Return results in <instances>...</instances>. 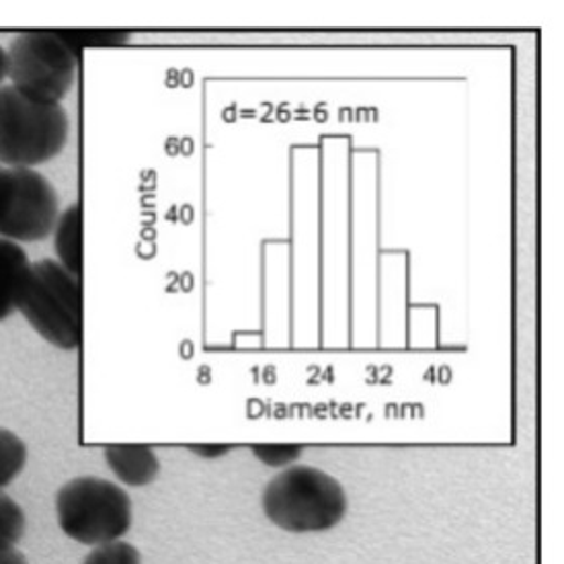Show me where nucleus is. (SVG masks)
Returning a JSON list of instances; mask_svg holds the SVG:
<instances>
[{
  "label": "nucleus",
  "mask_w": 564,
  "mask_h": 564,
  "mask_svg": "<svg viewBox=\"0 0 564 564\" xmlns=\"http://www.w3.org/2000/svg\"><path fill=\"white\" fill-rule=\"evenodd\" d=\"M261 506L268 520L285 532L314 534L339 525L349 501L335 476L314 466H288L269 480Z\"/></svg>",
  "instance_id": "1"
},
{
  "label": "nucleus",
  "mask_w": 564,
  "mask_h": 564,
  "mask_svg": "<svg viewBox=\"0 0 564 564\" xmlns=\"http://www.w3.org/2000/svg\"><path fill=\"white\" fill-rule=\"evenodd\" d=\"M70 119L59 104L35 101L21 90L0 87V164L33 169L66 147Z\"/></svg>",
  "instance_id": "2"
},
{
  "label": "nucleus",
  "mask_w": 564,
  "mask_h": 564,
  "mask_svg": "<svg viewBox=\"0 0 564 564\" xmlns=\"http://www.w3.org/2000/svg\"><path fill=\"white\" fill-rule=\"evenodd\" d=\"M59 530L85 546L121 540L130 532L132 499L116 482L99 476H76L56 492Z\"/></svg>",
  "instance_id": "3"
},
{
  "label": "nucleus",
  "mask_w": 564,
  "mask_h": 564,
  "mask_svg": "<svg viewBox=\"0 0 564 564\" xmlns=\"http://www.w3.org/2000/svg\"><path fill=\"white\" fill-rule=\"evenodd\" d=\"M17 311L35 333L62 351H75L83 343V288L58 261L31 263Z\"/></svg>",
  "instance_id": "4"
},
{
  "label": "nucleus",
  "mask_w": 564,
  "mask_h": 564,
  "mask_svg": "<svg viewBox=\"0 0 564 564\" xmlns=\"http://www.w3.org/2000/svg\"><path fill=\"white\" fill-rule=\"evenodd\" d=\"M17 90L42 104H59L75 85L78 52L58 31H23L7 50Z\"/></svg>",
  "instance_id": "5"
},
{
  "label": "nucleus",
  "mask_w": 564,
  "mask_h": 564,
  "mask_svg": "<svg viewBox=\"0 0 564 564\" xmlns=\"http://www.w3.org/2000/svg\"><path fill=\"white\" fill-rule=\"evenodd\" d=\"M9 189L0 212V238L37 242L50 237L59 218L54 185L35 169H9Z\"/></svg>",
  "instance_id": "6"
},
{
  "label": "nucleus",
  "mask_w": 564,
  "mask_h": 564,
  "mask_svg": "<svg viewBox=\"0 0 564 564\" xmlns=\"http://www.w3.org/2000/svg\"><path fill=\"white\" fill-rule=\"evenodd\" d=\"M105 462L111 473L128 487H147L161 473V462L154 449L144 444H111L105 446Z\"/></svg>",
  "instance_id": "7"
},
{
  "label": "nucleus",
  "mask_w": 564,
  "mask_h": 564,
  "mask_svg": "<svg viewBox=\"0 0 564 564\" xmlns=\"http://www.w3.org/2000/svg\"><path fill=\"white\" fill-rule=\"evenodd\" d=\"M30 271V257L23 247L13 240L0 238V321L9 318L17 311Z\"/></svg>",
  "instance_id": "8"
},
{
  "label": "nucleus",
  "mask_w": 564,
  "mask_h": 564,
  "mask_svg": "<svg viewBox=\"0 0 564 564\" xmlns=\"http://www.w3.org/2000/svg\"><path fill=\"white\" fill-rule=\"evenodd\" d=\"M54 247L58 263L76 280L83 273V208L75 202L59 214L54 228Z\"/></svg>",
  "instance_id": "9"
},
{
  "label": "nucleus",
  "mask_w": 564,
  "mask_h": 564,
  "mask_svg": "<svg viewBox=\"0 0 564 564\" xmlns=\"http://www.w3.org/2000/svg\"><path fill=\"white\" fill-rule=\"evenodd\" d=\"M28 462L25 442L11 430L0 427V490L9 487L23 473Z\"/></svg>",
  "instance_id": "10"
},
{
  "label": "nucleus",
  "mask_w": 564,
  "mask_h": 564,
  "mask_svg": "<svg viewBox=\"0 0 564 564\" xmlns=\"http://www.w3.org/2000/svg\"><path fill=\"white\" fill-rule=\"evenodd\" d=\"M28 528L23 507L0 490V552L17 549Z\"/></svg>",
  "instance_id": "11"
},
{
  "label": "nucleus",
  "mask_w": 564,
  "mask_h": 564,
  "mask_svg": "<svg viewBox=\"0 0 564 564\" xmlns=\"http://www.w3.org/2000/svg\"><path fill=\"white\" fill-rule=\"evenodd\" d=\"M83 564H142V554L134 544L126 540H113L93 546L83 558Z\"/></svg>",
  "instance_id": "12"
},
{
  "label": "nucleus",
  "mask_w": 564,
  "mask_h": 564,
  "mask_svg": "<svg viewBox=\"0 0 564 564\" xmlns=\"http://www.w3.org/2000/svg\"><path fill=\"white\" fill-rule=\"evenodd\" d=\"M58 35L78 54L87 45L99 47V45H118L128 42V33H123V31H58Z\"/></svg>",
  "instance_id": "13"
},
{
  "label": "nucleus",
  "mask_w": 564,
  "mask_h": 564,
  "mask_svg": "<svg viewBox=\"0 0 564 564\" xmlns=\"http://www.w3.org/2000/svg\"><path fill=\"white\" fill-rule=\"evenodd\" d=\"M251 452H253L254 458L263 462L265 466L282 468V466L294 464L300 458L302 446H297V444H253Z\"/></svg>",
  "instance_id": "14"
},
{
  "label": "nucleus",
  "mask_w": 564,
  "mask_h": 564,
  "mask_svg": "<svg viewBox=\"0 0 564 564\" xmlns=\"http://www.w3.org/2000/svg\"><path fill=\"white\" fill-rule=\"evenodd\" d=\"M194 454L197 456H202V458H208V460H214V458H223L226 456L232 446L230 444H192V446H187Z\"/></svg>",
  "instance_id": "15"
},
{
  "label": "nucleus",
  "mask_w": 564,
  "mask_h": 564,
  "mask_svg": "<svg viewBox=\"0 0 564 564\" xmlns=\"http://www.w3.org/2000/svg\"><path fill=\"white\" fill-rule=\"evenodd\" d=\"M0 564H30L21 550L11 549L0 552Z\"/></svg>",
  "instance_id": "16"
},
{
  "label": "nucleus",
  "mask_w": 564,
  "mask_h": 564,
  "mask_svg": "<svg viewBox=\"0 0 564 564\" xmlns=\"http://www.w3.org/2000/svg\"><path fill=\"white\" fill-rule=\"evenodd\" d=\"M4 78H9V56H7V50L0 45V87Z\"/></svg>",
  "instance_id": "17"
}]
</instances>
